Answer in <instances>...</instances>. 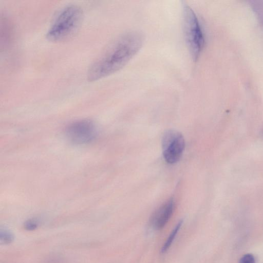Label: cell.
<instances>
[{
  "label": "cell",
  "instance_id": "6da1fadb",
  "mask_svg": "<svg viewBox=\"0 0 263 263\" xmlns=\"http://www.w3.org/2000/svg\"><path fill=\"white\" fill-rule=\"evenodd\" d=\"M143 42L138 32L127 33L119 37L91 65L87 79L95 81L122 68L138 52Z\"/></svg>",
  "mask_w": 263,
  "mask_h": 263
},
{
  "label": "cell",
  "instance_id": "7a4b0ae2",
  "mask_svg": "<svg viewBox=\"0 0 263 263\" xmlns=\"http://www.w3.org/2000/svg\"><path fill=\"white\" fill-rule=\"evenodd\" d=\"M82 9L76 5H69L59 13L47 32L50 41L59 42L71 36L78 29L82 20Z\"/></svg>",
  "mask_w": 263,
  "mask_h": 263
},
{
  "label": "cell",
  "instance_id": "3957f363",
  "mask_svg": "<svg viewBox=\"0 0 263 263\" xmlns=\"http://www.w3.org/2000/svg\"><path fill=\"white\" fill-rule=\"evenodd\" d=\"M183 30L193 60L197 61L204 44L203 34L196 13L186 4L183 7Z\"/></svg>",
  "mask_w": 263,
  "mask_h": 263
},
{
  "label": "cell",
  "instance_id": "277c9868",
  "mask_svg": "<svg viewBox=\"0 0 263 263\" xmlns=\"http://www.w3.org/2000/svg\"><path fill=\"white\" fill-rule=\"evenodd\" d=\"M185 147L183 135L176 130H166L162 137V148L165 161L170 164L177 162L180 159Z\"/></svg>",
  "mask_w": 263,
  "mask_h": 263
},
{
  "label": "cell",
  "instance_id": "5b68a950",
  "mask_svg": "<svg viewBox=\"0 0 263 263\" xmlns=\"http://www.w3.org/2000/svg\"><path fill=\"white\" fill-rule=\"evenodd\" d=\"M67 138L76 144H85L92 141L97 135V128L90 120H83L71 124L66 129Z\"/></svg>",
  "mask_w": 263,
  "mask_h": 263
},
{
  "label": "cell",
  "instance_id": "8992f818",
  "mask_svg": "<svg viewBox=\"0 0 263 263\" xmlns=\"http://www.w3.org/2000/svg\"><path fill=\"white\" fill-rule=\"evenodd\" d=\"M174 209V201L171 198L163 203L153 214L151 223L156 230L162 229L171 218Z\"/></svg>",
  "mask_w": 263,
  "mask_h": 263
},
{
  "label": "cell",
  "instance_id": "52a82bcc",
  "mask_svg": "<svg viewBox=\"0 0 263 263\" xmlns=\"http://www.w3.org/2000/svg\"><path fill=\"white\" fill-rule=\"evenodd\" d=\"M182 223V221H180L176 224L175 227L172 230V232L168 237L167 240L165 242L164 244L162 247L161 252L162 253L166 252L170 248V246L172 244L174 240L178 231H179Z\"/></svg>",
  "mask_w": 263,
  "mask_h": 263
},
{
  "label": "cell",
  "instance_id": "ba28073f",
  "mask_svg": "<svg viewBox=\"0 0 263 263\" xmlns=\"http://www.w3.org/2000/svg\"><path fill=\"white\" fill-rule=\"evenodd\" d=\"M14 238L13 234L7 230H1L0 231L1 241L5 244L11 243Z\"/></svg>",
  "mask_w": 263,
  "mask_h": 263
},
{
  "label": "cell",
  "instance_id": "9c48e42d",
  "mask_svg": "<svg viewBox=\"0 0 263 263\" xmlns=\"http://www.w3.org/2000/svg\"><path fill=\"white\" fill-rule=\"evenodd\" d=\"M238 263H255V259L252 254L247 253L240 258Z\"/></svg>",
  "mask_w": 263,
  "mask_h": 263
},
{
  "label": "cell",
  "instance_id": "30bf717a",
  "mask_svg": "<svg viewBox=\"0 0 263 263\" xmlns=\"http://www.w3.org/2000/svg\"><path fill=\"white\" fill-rule=\"evenodd\" d=\"M38 222L34 219H30L24 224L25 229L28 231L35 230L38 226Z\"/></svg>",
  "mask_w": 263,
  "mask_h": 263
}]
</instances>
